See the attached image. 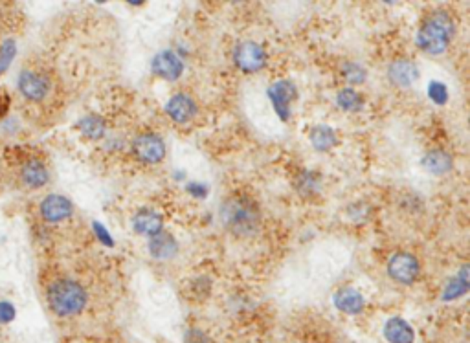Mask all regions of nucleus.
<instances>
[{
    "label": "nucleus",
    "instance_id": "nucleus-1",
    "mask_svg": "<svg viewBox=\"0 0 470 343\" xmlns=\"http://www.w3.org/2000/svg\"><path fill=\"white\" fill-rule=\"evenodd\" d=\"M220 222L235 237H248L259 228V208L250 196L234 195L220 208Z\"/></svg>",
    "mask_w": 470,
    "mask_h": 343
},
{
    "label": "nucleus",
    "instance_id": "nucleus-2",
    "mask_svg": "<svg viewBox=\"0 0 470 343\" xmlns=\"http://www.w3.org/2000/svg\"><path fill=\"white\" fill-rule=\"evenodd\" d=\"M455 33V24L446 11H434L421 26L417 33V44L423 51L439 56L448 48L450 41Z\"/></svg>",
    "mask_w": 470,
    "mask_h": 343
},
{
    "label": "nucleus",
    "instance_id": "nucleus-3",
    "mask_svg": "<svg viewBox=\"0 0 470 343\" xmlns=\"http://www.w3.org/2000/svg\"><path fill=\"white\" fill-rule=\"evenodd\" d=\"M48 305L51 312L61 316V318H70L76 316L87 307V290L74 279H57L48 287Z\"/></svg>",
    "mask_w": 470,
    "mask_h": 343
},
{
    "label": "nucleus",
    "instance_id": "nucleus-4",
    "mask_svg": "<svg viewBox=\"0 0 470 343\" xmlns=\"http://www.w3.org/2000/svg\"><path fill=\"white\" fill-rule=\"evenodd\" d=\"M421 265L417 261V257L408 251H399L395 253L388 262V274L394 281L400 283V285H412L415 279L419 277Z\"/></svg>",
    "mask_w": 470,
    "mask_h": 343
},
{
    "label": "nucleus",
    "instance_id": "nucleus-5",
    "mask_svg": "<svg viewBox=\"0 0 470 343\" xmlns=\"http://www.w3.org/2000/svg\"><path fill=\"white\" fill-rule=\"evenodd\" d=\"M17 87L28 101L39 103L50 94V79L42 74L33 72V70H24V72L19 74Z\"/></svg>",
    "mask_w": 470,
    "mask_h": 343
},
{
    "label": "nucleus",
    "instance_id": "nucleus-6",
    "mask_svg": "<svg viewBox=\"0 0 470 343\" xmlns=\"http://www.w3.org/2000/svg\"><path fill=\"white\" fill-rule=\"evenodd\" d=\"M234 62L243 72H257L265 67L266 53L261 44L254 41H245L237 44L234 50Z\"/></svg>",
    "mask_w": 470,
    "mask_h": 343
},
{
    "label": "nucleus",
    "instance_id": "nucleus-7",
    "mask_svg": "<svg viewBox=\"0 0 470 343\" xmlns=\"http://www.w3.org/2000/svg\"><path fill=\"white\" fill-rule=\"evenodd\" d=\"M133 151L136 154V158L143 164H159L165 158L164 140L151 133L140 134L138 138L134 140Z\"/></svg>",
    "mask_w": 470,
    "mask_h": 343
},
{
    "label": "nucleus",
    "instance_id": "nucleus-8",
    "mask_svg": "<svg viewBox=\"0 0 470 343\" xmlns=\"http://www.w3.org/2000/svg\"><path fill=\"white\" fill-rule=\"evenodd\" d=\"M298 92L296 87H294V83L286 81H277L274 83L270 88H268V98H270L272 105L276 108L277 116L283 122H289L291 118V103L296 99Z\"/></svg>",
    "mask_w": 470,
    "mask_h": 343
},
{
    "label": "nucleus",
    "instance_id": "nucleus-9",
    "mask_svg": "<svg viewBox=\"0 0 470 343\" xmlns=\"http://www.w3.org/2000/svg\"><path fill=\"white\" fill-rule=\"evenodd\" d=\"M154 76L162 77L165 81H177L184 72V61L180 59L179 53L171 50H164L156 53L151 62Z\"/></svg>",
    "mask_w": 470,
    "mask_h": 343
},
{
    "label": "nucleus",
    "instance_id": "nucleus-10",
    "mask_svg": "<svg viewBox=\"0 0 470 343\" xmlns=\"http://www.w3.org/2000/svg\"><path fill=\"white\" fill-rule=\"evenodd\" d=\"M39 213L47 222L50 224H57V222H63L70 219L72 213H74V204L67 196L63 195H48L47 199H42V202L39 204Z\"/></svg>",
    "mask_w": 470,
    "mask_h": 343
},
{
    "label": "nucleus",
    "instance_id": "nucleus-11",
    "mask_svg": "<svg viewBox=\"0 0 470 343\" xmlns=\"http://www.w3.org/2000/svg\"><path fill=\"white\" fill-rule=\"evenodd\" d=\"M165 112L173 122L186 123L197 114V103L188 94H177L165 105Z\"/></svg>",
    "mask_w": 470,
    "mask_h": 343
},
{
    "label": "nucleus",
    "instance_id": "nucleus-12",
    "mask_svg": "<svg viewBox=\"0 0 470 343\" xmlns=\"http://www.w3.org/2000/svg\"><path fill=\"white\" fill-rule=\"evenodd\" d=\"M389 81L394 83L395 87L408 88L412 87L417 79H419V68L414 61L408 59H399V61L391 62V67L388 70Z\"/></svg>",
    "mask_w": 470,
    "mask_h": 343
},
{
    "label": "nucleus",
    "instance_id": "nucleus-13",
    "mask_svg": "<svg viewBox=\"0 0 470 343\" xmlns=\"http://www.w3.org/2000/svg\"><path fill=\"white\" fill-rule=\"evenodd\" d=\"M21 178L28 187H31V190H39V187H44V185L48 184L50 174H48L47 165L42 164L41 160L30 158L22 164Z\"/></svg>",
    "mask_w": 470,
    "mask_h": 343
},
{
    "label": "nucleus",
    "instance_id": "nucleus-14",
    "mask_svg": "<svg viewBox=\"0 0 470 343\" xmlns=\"http://www.w3.org/2000/svg\"><path fill=\"white\" fill-rule=\"evenodd\" d=\"M162 224H164L162 217H160L156 211L147 210V208L140 210L138 213L133 217L134 230L138 231V233H142V235L147 237L156 235V233L162 231Z\"/></svg>",
    "mask_w": 470,
    "mask_h": 343
},
{
    "label": "nucleus",
    "instance_id": "nucleus-15",
    "mask_svg": "<svg viewBox=\"0 0 470 343\" xmlns=\"http://www.w3.org/2000/svg\"><path fill=\"white\" fill-rule=\"evenodd\" d=\"M384 338L389 343H414L415 333L412 325L403 318H391L384 325Z\"/></svg>",
    "mask_w": 470,
    "mask_h": 343
},
{
    "label": "nucleus",
    "instance_id": "nucleus-16",
    "mask_svg": "<svg viewBox=\"0 0 470 343\" xmlns=\"http://www.w3.org/2000/svg\"><path fill=\"white\" fill-rule=\"evenodd\" d=\"M149 251L154 259H160V261H165V259H171L173 256H177L179 251V244L173 239V235L160 231L156 235L151 237L149 241Z\"/></svg>",
    "mask_w": 470,
    "mask_h": 343
},
{
    "label": "nucleus",
    "instance_id": "nucleus-17",
    "mask_svg": "<svg viewBox=\"0 0 470 343\" xmlns=\"http://www.w3.org/2000/svg\"><path fill=\"white\" fill-rule=\"evenodd\" d=\"M364 297L352 288H340L334 294V307L346 314H360L364 310Z\"/></svg>",
    "mask_w": 470,
    "mask_h": 343
},
{
    "label": "nucleus",
    "instance_id": "nucleus-18",
    "mask_svg": "<svg viewBox=\"0 0 470 343\" xmlns=\"http://www.w3.org/2000/svg\"><path fill=\"white\" fill-rule=\"evenodd\" d=\"M423 167L432 174H445L452 169V156L443 149H432L423 156Z\"/></svg>",
    "mask_w": 470,
    "mask_h": 343
},
{
    "label": "nucleus",
    "instance_id": "nucleus-19",
    "mask_svg": "<svg viewBox=\"0 0 470 343\" xmlns=\"http://www.w3.org/2000/svg\"><path fill=\"white\" fill-rule=\"evenodd\" d=\"M309 138H311L312 147L316 149V151H331L338 144V136L334 133V128L327 127V125H316V127H312L311 133H309Z\"/></svg>",
    "mask_w": 470,
    "mask_h": 343
},
{
    "label": "nucleus",
    "instance_id": "nucleus-20",
    "mask_svg": "<svg viewBox=\"0 0 470 343\" xmlns=\"http://www.w3.org/2000/svg\"><path fill=\"white\" fill-rule=\"evenodd\" d=\"M77 128L81 131V134L85 138L88 140H99L103 138V134H105V119L102 116H96V114H88L85 118L79 119L77 123Z\"/></svg>",
    "mask_w": 470,
    "mask_h": 343
},
{
    "label": "nucleus",
    "instance_id": "nucleus-21",
    "mask_svg": "<svg viewBox=\"0 0 470 343\" xmlns=\"http://www.w3.org/2000/svg\"><path fill=\"white\" fill-rule=\"evenodd\" d=\"M467 292H469V271H467V267H463L460 276H455L454 279L448 281L445 294H443V299L445 301H454V299H460L461 296H465Z\"/></svg>",
    "mask_w": 470,
    "mask_h": 343
},
{
    "label": "nucleus",
    "instance_id": "nucleus-22",
    "mask_svg": "<svg viewBox=\"0 0 470 343\" xmlns=\"http://www.w3.org/2000/svg\"><path fill=\"white\" fill-rule=\"evenodd\" d=\"M338 107L348 110V112H358L364 107L362 96L355 90V88H343L337 96Z\"/></svg>",
    "mask_w": 470,
    "mask_h": 343
},
{
    "label": "nucleus",
    "instance_id": "nucleus-23",
    "mask_svg": "<svg viewBox=\"0 0 470 343\" xmlns=\"http://www.w3.org/2000/svg\"><path fill=\"white\" fill-rule=\"evenodd\" d=\"M296 187L302 195H312L318 191V178L311 171H303L296 178Z\"/></svg>",
    "mask_w": 470,
    "mask_h": 343
},
{
    "label": "nucleus",
    "instance_id": "nucleus-24",
    "mask_svg": "<svg viewBox=\"0 0 470 343\" xmlns=\"http://www.w3.org/2000/svg\"><path fill=\"white\" fill-rule=\"evenodd\" d=\"M342 74L352 85H360L366 79V70L360 65H357V62H346L342 68Z\"/></svg>",
    "mask_w": 470,
    "mask_h": 343
},
{
    "label": "nucleus",
    "instance_id": "nucleus-25",
    "mask_svg": "<svg viewBox=\"0 0 470 343\" xmlns=\"http://www.w3.org/2000/svg\"><path fill=\"white\" fill-rule=\"evenodd\" d=\"M17 47L13 41H6L2 47H0V76L10 68L11 61L15 59Z\"/></svg>",
    "mask_w": 470,
    "mask_h": 343
},
{
    "label": "nucleus",
    "instance_id": "nucleus-26",
    "mask_svg": "<svg viewBox=\"0 0 470 343\" xmlns=\"http://www.w3.org/2000/svg\"><path fill=\"white\" fill-rule=\"evenodd\" d=\"M428 96H430V99H432V101L435 103V105H445L446 99H448V92H446V87H445V85H443V83H439V81L430 83Z\"/></svg>",
    "mask_w": 470,
    "mask_h": 343
},
{
    "label": "nucleus",
    "instance_id": "nucleus-27",
    "mask_svg": "<svg viewBox=\"0 0 470 343\" xmlns=\"http://www.w3.org/2000/svg\"><path fill=\"white\" fill-rule=\"evenodd\" d=\"M15 319V307L10 301H0V323L8 325Z\"/></svg>",
    "mask_w": 470,
    "mask_h": 343
},
{
    "label": "nucleus",
    "instance_id": "nucleus-28",
    "mask_svg": "<svg viewBox=\"0 0 470 343\" xmlns=\"http://www.w3.org/2000/svg\"><path fill=\"white\" fill-rule=\"evenodd\" d=\"M188 191L193 196H199V199L208 196V187H206L204 184H199V182H191V184H188Z\"/></svg>",
    "mask_w": 470,
    "mask_h": 343
},
{
    "label": "nucleus",
    "instance_id": "nucleus-29",
    "mask_svg": "<svg viewBox=\"0 0 470 343\" xmlns=\"http://www.w3.org/2000/svg\"><path fill=\"white\" fill-rule=\"evenodd\" d=\"M94 231L97 233V239L103 242V244L107 246H113V239H111V235H108V231L105 230V228H102V224H97V222H94Z\"/></svg>",
    "mask_w": 470,
    "mask_h": 343
},
{
    "label": "nucleus",
    "instance_id": "nucleus-30",
    "mask_svg": "<svg viewBox=\"0 0 470 343\" xmlns=\"http://www.w3.org/2000/svg\"><path fill=\"white\" fill-rule=\"evenodd\" d=\"M206 336L202 333H200V331H189L188 333V336H186V342L188 343H210V342H206Z\"/></svg>",
    "mask_w": 470,
    "mask_h": 343
},
{
    "label": "nucleus",
    "instance_id": "nucleus-31",
    "mask_svg": "<svg viewBox=\"0 0 470 343\" xmlns=\"http://www.w3.org/2000/svg\"><path fill=\"white\" fill-rule=\"evenodd\" d=\"M10 96L4 92H0V118H4L6 114H8V110H10Z\"/></svg>",
    "mask_w": 470,
    "mask_h": 343
}]
</instances>
